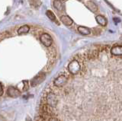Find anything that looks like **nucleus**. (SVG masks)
<instances>
[{
    "label": "nucleus",
    "mask_w": 122,
    "mask_h": 121,
    "mask_svg": "<svg viewBox=\"0 0 122 121\" xmlns=\"http://www.w3.org/2000/svg\"><path fill=\"white\" fill-rule=\"evenodd\" d=\"M68 72L72 75H77L81 70V65L77 59H72L68 65Z\"/></svg>",
    "instance_id": "1"
},
{
    "label": "nucleus",
    "mask_w": 122,
    "mask_h": 121,
    "mask_svg": "<svg viewBox=\"0 0 122 121\" xmlns=\"http://www.w3.org/2000/svg\"><path fill=\"white\" fill-rule=\"evenodd\" d=\"M67 76L64 74H61L60 75H59L54 81H53V85H54L56 87H58V88H60V87H63L66 84L67 82Z\"/></svg>",
    "instance_id": "2"
},
{
    "label": "nucleus",
    "mask_w": 122,
    "mask_h": 121,
    "mask_svg": "<svg viewBox=\"0 0 122 121\" xmlns=\"http://www.w3.org/2000/svg\"><path fill=\"white\" fill-rule=\"evenodd\" d=\"M40 39H41V43L43 44L45 47H51V45H52V44H53L52 37H51V35L48 34L44 33V34H41Z\"/></svg>",
    "instance_id": "3"
},
{
    "label": "nucleus",
    "mask_w": 122,
    "mask_h": 121,
    "mask_svg": "<svg viewBox=\"0 0 122 121\" xmlns=\"http://www.w3.org/2000/svg\"><path fill=\"white\" fill-rule=\"evenodd\" d=\"M45 76H46L45 73H39L37 76H35L31 81H30V85H31L32 87H34V86L41 84V83L44 80Z\"/></svg>",
    "instance_id": "4"
},
{
    "label": "nucleus",
    "mask_w": 122,
    "mask_h": 121,
    "mask_svg": "<svg viewBox=\"0 0 122 121\" xmlns=\"http://www.w3.org/2000/svg\"><path fill=\"white\" fill-rule=\"evenodd\" d=\"M7 94L9 97H18L21 95V92L18 88H15V87L10 86L7 89Z\"/></svg>",
    "instance_id": "5"
},
{
    "label": "nucleus",
    "mask_w": 122,
    "mask_h": 121,
    "mask_svg": "<svg viewBox=\"0 0 122 121\" xmlns=\"http://www.w3.org/2000/svg\"><path fill=\"white\" fill-rule=\"evenodd\" d=\"M111 53L114 56H122V46H113L111 49Z\"/></svg>",
    "instance_id": "6"
},
{
    "label": "nucleus",
    "mask_w": 122,
    "mask_h": 121,
    "mask_svg": "<svg viewBox=\"0 0 122 121\" xmlns=\"http://www.w3.org/2000/svg\"><path fill=\"white\" fill-rule=\"evenodd\" d=\"M60 21L63 22V24L66 25V26H70L71 24H72V23H73V21H72V18L67 15L60 16Z\"/></svg>",
    "instance_id": "7"
},
{
    "label": "nucleus",
    "mask_w": 122,
    "mask_h": 121,
    "mask_svg": "<svg viewBox=\"0 0 122 121\" xmlns=\"http://www.w3.org/2000/svg\"><path fill=\"white\" fill-rule=\"evenodd\" d=\"M86 5L88 9H89V10H91L92 12H95L98 11V6L97 5L95 4V3H94L92 1H87L86 2Z\"/></svg>",
    "instance_id": "8"
},
{
    "label": "nucleus",
    "mask_w": 122,
    "mask_h": 121,
    "mask_svg": "<svg viewBox=\"0 0 122 121\" xmlns=\"http://www.w3.org/2000/svg\"><path fill=\"white\" fill-rule=\"evenodd\" d=\"M95 20L98 22V24H100L101 26H106L107 23H108V21H107L105 17L102 15H97L95 17Z\"/></svg>",
    "instance_id": "9"
},
{
    "label": "nucleus",
    "mask_w": 122,
    "mask_h": 121,
    "mask_svg": "<svg viewBox=\"0 0 122 121\" xmlns=\"http://www.w3.org/2000/svg\"><path fill=\"white\" fill-rule=\"evenodd\" d=\"M78 31L79 34H82V35H89L91 33L90 29L86 28V27H84V26H79Z\"/></svg>",
    "instance_id": "10"
},
{
    "label": "nucleus",
    "mask_w": 122,
    "mask_h": 121,
    "mask_svg": "<svg viewBox=\"0 0 122 121\" xmlns=\"http://www.w3.org/2000/svg\"><path fill=\"white\" fill-rule=\"evenodd\" d=\"M30 31V27L28 25H23L20 27L18 30V34H25L28 33Z\"/></svg>",
    "instance_id": "11"
},
{
    "label": "nucleus",
    "mask_w": 122,
    "mask_h": 121,
    "mask_svg": "<svg viewBox=\"0 0 122 121\" xmlns=\"http://www.w3.org/2000/svg\"><path fill=\"white\" fill-rule=\"evenodd\" d=\"M53 6L58 11H62L63 9V5L62 4V2H60V0H54L53 1Z\"/></svg>",
    "instance_id": "12"
},
{
    "label": "nucleus",
    "mask_w": 122,
    "mask_h": 121,
    "mask_svg": "<svg viewBox=\"0 0 122 121\" xmlns=\"http://www.w3.org/2000/svg\"><path fill=\"white\" fill-rule=\"evenodd\" d=\"M99 53V50L98 49H95V50H92L89 54V58H92V59H94V58H96L98 55Z\"/></svg>",
    "instance_id": "13"
},
{
    "label": "nucleus",
    "mask_w": 122,
    "mask_h": 121,
    "mask_svg": "<svg viewBox=\"0 0 122 121\" xmlns=\"http://www.w3.org/2000/svg\"><path fill=\"white\" fill-rule=\"evenodd\" d=\"M30 4L32 6L35 7V8H37L41 5V0H29Z\"/></svg>",
    "instance_id": "14"
},
{
    "label": "nucleus",
    "mask_w": 122,
    "mask_h": 121,
    "mask_svg": "<svg viewBox=\"0 0 122 121\" xmlns=\"http://www.w3.org/2000/svg\"><path fill=\"white\" fill-rule=\"evenodd\" d=\"M46 15H47V16L48 17L49 19H51V21H56V16L54 13H53L50 10H47V12H46Z\"/></svg>",
    "instance_id": "15"
},
{
    "label": "nucleus",
    "mask_w": 122,
    "mask_h": 121,
    "mask_svg": "<svg viewBox=\"0 0 122 121\" xmlns=\"http://www.w3.org/2000/svg\"><path fill=\"white\" fill-rule=\"evenodd\" d=\"M10 34L9 33V31H5V32H2L1 34V40H2L4 38H6V37H10Z\"/></svg>",
    "instance_id": "16"
},
{
    "label": "nucleus",
    "mask_w": 122,
    "mask_h": 121,
    "mask_svg": "<svg viewBox=\"0 0 122 121\" xmlns=\"http://www.w3.org/2000/svg\"><path fill=\"white\" fill-rule=\"evenodd\" d=\"M23 83H24V87H23L22 91L25 92V91H27L28 89V81H24V82H23Z\"/></svg>",
    "instance_id": "17"
},
{
    "label": "nucleus",
    "mask_w": 122,
    "mask_h": 121,
    "mask_svg": "<svg viewBox=\"0 0 122 121\" xmlns=\"http://www.w3.org/2000/svg\"><path fill=\"white\" fill-rule=\"evenodd\" d=\"M113 20H114V22H116V23H119V22H121V19H120L119 18H117V17L114 18H113Z\"/></svg>",
    "instance_id": "18"
},
{
    "label": "nucleus",
    "mask_w": 122,
    "mask_h": 121,
    "mask_svg": "<svg viewBox=\"0 0 122 121\" xmlns=\"http://www.w3.org/2000/svg\"><path fill=\"white\" fill-rule=\"evenodd\" d=\"M3 92H4V85L2 83H1V95L3 94Z\"/></svg>",
    "instance_id": "19"
},
{
    "label": "nucleus",
    "mask_w": 122,
    "mask_h": 121,
    "mask_svg": "<svg viewBox=\"0 0 122 121\" xmlns=\"http://www.w3.org/2000/svg\"><path fill=\"white\" fill-rule=\"evenodd\" d=\"M25 121H32L31 119H30V117L29 116H27V118H26V120Z\"/></svg>",
    "instance_id": "20"
},
{
    "label": "nucleus",
    "mask_w": 122,
    "mask_h": 121,
    "mask_svg": "<svg viewBox=\"0 0 122 121\" xmlns=\"http://www.w3.org/2000/svg\"><path fill=\"white\" fill-rule=\"evenodd\" d=\"M60 1H63V0H60Z\"/></svg>",
    "instance_id": "21"
},
{
    "label": "nucleus",
    "mask_w": 122,
    "mask_h": 121,
    "mask_svg": "<svg viewBox=\"0 0 122 121\" xmlns=\"http://www.w3.org/2000/svg\"><path fill=\"white\" fill-rule=\"evenodd\" d=\"M79 1H81V0H79Z\"/></svg>",
    "instance_id": "22"
},
{
    "label": "nucleus",
    "mask_w": 122,
    "mask_h": 121,
    "mask_svg": "<svg viewBox=\"0 0 122 121\" xmlns=\"http://www.w3.org/2000/svg\"><path fill=\"white\" fill-rule=\"evenodd\" d=\"M121 39H122V37H121Z\"/></svg>",
    "instance_id": "23"
}]
</instances>
